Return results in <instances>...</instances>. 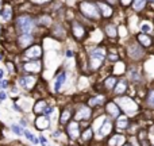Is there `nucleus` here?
Returning <instances> with one entry per match:
<instances>
[{"instance_id": "1", "label": "nucleus", "mask_w": 154, "mask_h": 146, "mask_svg": "<svg viewBox=\"0 0 154 146\" xmlns=\"http://www.w3.org/2000/svg\"><path fill=\"white\" fill-rule=\"evenodd\" d=\"M114 101L118 104L120 111L127 115L128 118H134V116H137V115H139V112H141L139 104L137 103L131 96H126V95L116 96V98L114 99Z\"/></svg>"}, {"instance_id": "2", "label": "nucleus", "mask_w": 154, "mask_h": 146, "mask_svg": "<svg viewBox=\"0 0 154 146\" xmlns=\"http://www.w3.org/2000/svg\"><path fill=\"white\" fill-rule=\"evenodd\" d=\"M107 57V49L103 45L100 46H95L92 50L88 53V67H89L91 72H96L101 68L104 60Z\"/></svg>"}, {"instance_id": "3", "label": "nucleus", "mask_w": 154, "mask_h": 146, "mask_svg": "<svg viewBox=\"0 0 154 146\" xmlns=\"http://www.w3.org/2000/svg\"><path fill=\"white\" fill-rule=\"evenodd\" d=\"M79 11L81 15H84L88 20H99L101 19V14L99 10L96 2H91V0H84V2H80L79 4Z\"/></svg>"}, {"instance_id": "4", "label": "nucleus", "mask_w": 154, "mask_h": 146, "mask_svg": "<svg viewBox=\"0 0 154 146\" xmlns=\"http://www.w3.org/2000/svg\"><path fill=\"white\" fill-rule=\"evenodd\" d=\"M126 53H127V57L133 62H139L145 57V48L137 39L130 41L127 48H126Z\"/></svg>"}, {"instance_id": "5", "label": "nucleus", "mask_w": 154, "mask_h": 146, "mask_svg": "<svg viewBox=\"0 0 154 146\" xmlns=\"http://www.w3.org/2000/svg\"><path fill=\"white\" fill-rule=\"evenodd\" d=\"M35 27V20L29 15H20L16 19V29L20 34H32Z\"/></svg>"}, {"instance_id": "6", "label": "nucleus", "mask_w": 154, "mask_h": 146, "mask_svg": "<svg viewBox=\"0 0 154 146\" xmlns=\"http://www.w3.org/2000/svg\"><path fill=\"white\" fill-rule=\"evenodd\" d=\"M91 116H92V107H89L88 104H80L76 107L75 112H73V119L77 122L89 120Z\"/></svg>"}, {"instance_id": "7", "label": "nucleus", "mask_w": 154, "mask_h": 146, "mask_svg": "<svg viewBox=\"0 0 154 146\" xmlns=\"http://www.w3.org/2000/svg\"><path fill=\"white\" fill-rule=\"evenodd\" d=\"M66 127H65V133H66V135L69 137L72 141H77V139H80V135H81V127H80V122H77V120H69V122L66 123Z\"/></svg>"}, {"instance_id": "8", "label": "nucleus", "mask_w": 154, "mask_h": 146, "mask_svg": "<svg viewBox=\"0 0 154 146\" xmlns=\"http://www.w3.org/2000/svg\"><path fill=\"white\" fill-rule=\"evenodd\" d=\"M70 33H72L73 38L79 42L84 41L87 38V27L81 23V22H77V20H73L72 22V26H70Z\"/></svg>"}, {"instance_id": "9", "label": "nucleus", "mask_w": 154, "mask_h": 146, "mask_svg": "<svg viewBox=\"0 0 154 146\" xmlns=\"http://www.w3.org/2000/svg\"><path fill=\"white\" fill-rule=\"evenodd\" d=\"M42 57V48L38 43H32L23 51V58L27 61H32V60H39Z\"/></svg>"}, {"instance_id": "10", "label": "nucleus", "mask_w": 154, "mask_h": 146, "mask_svg": "<svg viewBox=\"0 0 154 146\" xmlns=\"http://www.w3.org/2000/svg\"><path fill=\"white\" fill-rule=\"evenodd\" d=\"M19 85L26 91L34 89V87L37 85V77L34 74H26V76H20L18 80Z\"/></svg>"}, {"instance_id": "11", "label": "nucleus", "mask_w": 154, "mask_h": 146, "mask_svg": "<svg viewBox=\"0 0 154 146\" xmlns=\"http://www.w3.org/2000/svg\"><path fill=\"white\" fill-rule=\"evenodd\" d=\"M23 70L27 73L37 74L42 70V64L39 60H32V61H27L23 64Z\"/></svg>"}, {"instance_id": "12", "label": "nucleus", "mask_w": 154, "mask_h": 146, "mask_svg": "<svg viewBox=\"0 0 154 146\" xmlns=\"http://www.w3.org/2000/svg\"><path fill=\"white\" fill-rule=\"evenodd\" d=\"M96 4H97L99 10H100L101 18L108 19V18H111V16L114 15V7H112L111 4H108V3H106V2H100V0H97Z\"/></svg>"}, {"instance_id": "13", "label": "nucleus", "mask_w": 154, "mask_h": 146, "mask_svg": "<svg viewBox=\"0 0 154 146\" xmlns=\"http://www.w3.org/2000/svg\"><path fill=\"white\" fill-rule=\"evenodd\" d=\"M115 129L118 131H123L130 129V118L126 114H120L119 116L116 118V122H115Z\"/></svg>"}, {"instance_id": "14", "label": "nucleus", "mask_w": 154, "mask_h": 146, "mask_svg": "<svg viewBox=\"0 0 154 146\" xmlns=\"http://www.w3.org/2000/svg\"><path fill=\"white\" fill-rule=\"evenodd\" d=\"M126 142H127V138L125 134H112L107 141V146H123Z\"/></svg>"}, {"instance_id": "15", "label": "nucleus", "mask_w": 154, "mask_h": 146, "mask_svg": "<svg viewBox=\"0 0 154 146\" xmlns=\"http://www.w3.org/2000/svg\"><path fill=\"white\" fill-rule=\"evenodd\" d=\"M106 114L109 118H118L120 115V108L114 100L106 101Z\"/></svg>"}, {"instance_id": "16", "label": "nucleus", "mask_w": 154, "mask_h": 146, "mask_svg": "<svg viewBox=\"0 0 154 146\" xmlns=\"http://www.w3.org/2000/svg\"><path fill=\"white\" fill-rule=\"evenodd\" d=\"M34 43V37L32 34H19L18 35V46L20 49H27Z\"/></svg>"}, {"instance_id": "17", "label": "nucleus", "mask_w": 154, "mask_h": 146, "mask_svg": "<svg viewBox=\"0 0 154 146\" xmlns=\"http://www.w3.org/2000/svg\"><path fill=\"white\" fill-rule=\"evenodd\" d=\"M114 127L115 126H114V123H112V120L111 119H106L104 120V123L101 125V127L99 129L97 134H100L101 138H103V137H108V135H111Z\"/></svg>"}, {"instance_id": "18", "label": "nucleus", "mask_w": 154, "mask_h": 146, "mask_svg": "<svg viewBox=\"0 0 154 146\" xmlns=\"http://www.w3.org/2000/svg\"><path fill=\"white\" fill-rule=\"evenodd\" d=\"M34 126L38 129V130H46V129L50 127V120H49V116L46 115H38L37 119L34 122Z\"/></svg>"}, {"instance_id": "19", "label": "nucleus", "mask_w": 154, "mask_h": 146, "mask_svg": "<svg viewBox=\"0 0 154 146\" xmlns=\"http://www.w3.org/2000/svg\"><path fill=\"white\" fill-rule=\"evenodd\" d=\"M137 41H138L145 49H149L153 46V38L150 37L147 33H139V34L137 35Z\"/></svg>"}, {"instance_id": "20", "label": "nucleus", "mask_w": 154, "mask_h": 146, "mask_svg": "<svg viewBox=\"0 0 154 146\" xmlns=\"http://www.w3.org/2000/svg\"><path fill=\"white\" fill-rule=\"evenodd\" d=\"M127 89H128L127 80L120 79V80H118V82H116V85H115V88H114V91H112V92H114L116 96H120V95H125Z\"/></svg>"}, {"instance_id": "21", "label": "nucleus", "mask_w": 154, "mask_h": 146, "mask_svg": "<svg viewBox=\"0 0 154 146\" xmlns=\"http://www.w3.org/2000/svg\"><path fill=\"white\" fill-rule=\"evenodd\" d=\"M112 74L114 76H122V74H125L127 72V67H126V64L123 61H116L114 64V67H112Z\"/></svg>"}, {"instance_id": "22", "label": "nucleus", "mask_w": 154, "mask_h": 146, "mask_svg": "<svg viewBox=\"0 0 154 146\" xmlns=\"http://www.w3.org/2000/svg\"><path fill=\"white\" fill-rule=\"evenodd\" d=\"M103 104H106V96H104L103 93L92 96V98H89V100H88V106L89 107H97V106H103Z\"/></svg>"}, {"instance_id": "23", "label": "nucleus", "mask_w": 154, "mask_h": 146, "mask_svg": "<svg viewBox=\"0 0 154 146\" xmlns=\"http://www.w3.org/2000/svg\"><path fill=\"white\" fill-rule=\"evenodd\" d=\"M66 81V72H61L56 76V80H54V91L56 92H60L62 88V85Z\"/></svg>"}, {"instance_id": "24", "label": "nucleus", "mask_w": 154, "mask_h": 146, "mask_svg": "<svg viewBox=\"0 0 154 146\" xmlns=\"http://www.w3.org/2000/svg\"><path fill=\"white\" fill-rule=\"evenodd\" d=\"M93 135H95L93 129L91 127V126H88V127H85L84 130H81V135H80V138H81L82 142H91L93 139Z\"/></svg>"}, {"instance_id": "25", "label": "nucleus", "mask_w": 154, "mask_h": 146, "mask_svg": "<svg viewBox=\"0 0 154 146\" xmlns=\"http://www.w3.org/2000/svg\"><path fill=\"white\" fill-rule=\"evenodd\" d=\"M46 107H48V101H46L45 99H41V100H38L37 103L34 104V107H32V112H34L35 115H42L43 112H45Z\"/></svg>"}, {"instance_id": "26", "label": "nucleus", "mask_w": 154, "mask_h": 146, "mask_svg": "<svg viewBox=\"0 0 154 146\" xmlns=\"http://www.w3.org/2000/svg\"><path fill=\"white\" fill-rule=\"evenodd\" d=\"M116 82H118L116 76H108V77H106V79H104L103 87H104V89H107V91H109V92H111V91H114Z\"/></svg>"}, {"instance_id": "27", "label": "nucleus", "mask_w": 154, "mask_h": 146, "mask_svg": "<svg viewBox=\"0 0 154 146\" xmlns=\"http://www.w3.org/2000/svg\"><path fill=\"white\" fill-rule=\"evenodd\" d=\"M138 138H137V141H138L139 146H152L150 145V141H149V133H147L146 130H141L138 131Z\"/></svg>"}, {"instance_id": "28", "label": "nucleus", "mask_w": 154, "mask_h": 146, "mask_svg": "<svg viewBox=\"0 0 154 146\" xmlns=\"http://www.w3.org/2000/svg\"><path fill=\"white\" fill-rule=\"evenodd\" d=\"M104 33H106V35L108 38H111V39L118 37V29H116V26L112 23H107L106 26H104Z\"/></svg>"}, {"instance_id": "29", "label": "nucleus", "mask_w": 154, "mask_h": 146, "mask_svg": "<svg viewBox=\"0 0 154 146\" xmlns=\"http://www.w3.org/2000/svg\"><path fill=\"white\" fill-rule=\"evenodd\" d=\"M72 118H73V110L68 107V108H65L62 111L61 116H60V123L61 125H66L69 120H72Z\"/></svg>"}, {"instance_id": "30", "label": "nucleus", "mask_w": 154, "mask_h": 146, "mask_svg": "<svg viewBox=\"0 0 154 146\" xmlns=\"http://www.w3.org/2000/svg\"><path fill=\"white\" fill-rule=\"evenodd\" d=\"M35 22H37V24H39V26H50V24L53 23V19H51V16H49L48 14H43V15L38 16V18L35 19Z\"/></svg>"}, {"instance_id": "31", "label": "nucleus", "mask_w": 154, "mask_h": 146, "mask_svg": "<svg viewBox=\"0 0 154 146\" xmlns=\"http://www.w3.org/2000/svg\"><path fill=\"white\" fill-rule=\"evenodd\" d=\"M0 15H2V18L4 19V20H10V19L12 18V7H11L10 4H4L2 11H0Z\"/></svg>"}, {"instance_id": "32", "label": "nucleus", "mask_w": 154, "mask_h": 146, "mask_svg": "<svg viewBox=\"0 0 154 146\" xmlns=\"http://www.w3.org/2000/svg\"><path fill=\"white\" fill-rule=\"evenodd\" d=\"M128 74H130V80L133 82H141L142 81V73L139 69L131 68V69L128 70Z\"/></svg>"}, {"instance_id": "33", "label": "nucleus", "mask_w": 154, "mask_h": 146, "mask_svg": "<svg viewBox=\"0 0 154 146\" xmlns=\"http://www.w3.org/2000/svg\"><path fill=\"white\" fill-rule=\"evenodd\" d=\"M131 5H133L134 11H137V12H141V11H143L145 8H146L147 0H133Z\"/></svg>"}, {"instance_id": "34", "label": "nucleus", "mask_w": 154, "mask_h": 146, "mask_svg": "<svg viewBox=\"0 0 154 146\" xmlns=\"http://www.w3.org/2000/svg\"><path fill=\"white\" fill-rule=\"evenodd\" d=\"M146 104L149 108L154 110V88H150L147 91V96H146Z\"/></svg>"}, {"instance_id": "35", "label": "nucleus", "mask_w": 154, "mask_h": 146, "mask_svg": "<svg viewBox=\"0 0 154 146\" xmlns=\"http://www.w3.org/2000/svg\"><path fill=\"white\" fill-rule=\"evenodd\" d=\"M53 34H54V37H57V38H64V35H66V31H65L62 24H56V27H54V30H53Z\"/></svg>"}, {"instance_id": "36", "label": "nucleus", "mask_w": 154, "mask_h": 146, "mask_svg": "<svg viewBox=\"0 0 154 146\" xmlns=\"http://www.w3.org/2000/svg\"><path fill=\"white\" fill-rule=\"evenodd\" d=\"M106 119H107L106 115H100L99 118H96L95 122H93V127H92V129H95L96 131H99V129L101 127V125L104 123V120H106Z\"/></svg>"}, {"instance_id": "37", "label": "nucleus", "mask_w": 154, "mask_h": 146, "mask_svg": "<svg viewBox=\"0 0 154 146\" xmlns=\"http://www.w3.org/2000/svg\"><path fill=\"white\" fill-rule=\"evenodd\" d=\"M139 29H141L142 33H147V34L153 31V26L149 23V22H142L141 26H139Z\"/></svg>"}, {"instance_id": "38", "label": "nucleus", "mask_w": 154, "mask_h": 146, "mask_svg": "<svg viewBox=\"0 0 154 146\" xmlns=\"http://www.w3.org/2000/svg\"><path fill=\"white\" fill-rule=\"evenodd\" d=\"M24 135H26V138L29 139L30 142H32V144H34V145L39 144V139H38V138H35V137L31 134V131H29V130H24Z\"/></svg>"}, {"instance_id": "39", "label": "nucleus", "mask_w": 154, "mask_h": 146, "mask_svg": "<svg viewBox=\"0 0 154 146\" xmlns=\"http://www.w3.org/2000/svg\"><path fill=\"white\" fill-rule=\"evenodd\" d=\"M107 57H108V60L109 61H112V62L119 61V56H118V53H115V51H109Z\"/></svg>"}, {"instance_id": "40", "label": "nucleus", "mask_w": 154, "mask_h": 146, "mask_svg": "<svg viewBox=\"0 0 154 146\" xmlns=\"http://www.w3.org/2000/svg\"><path fill=\"white\" fill-rule=\"evenodd\" d=\"M51 0H31L32 5H43V4H49Z\"/></svg>"}, {"instance_id": "41", "label": "nucleus", "mask_w": 154, "mask_h": 146, "mask_svg": "<svg viewBox=\"0 0 154 146\" xmlns=\"http://www.w3.org/2000/svg\"><path fill=\"white\" fill-rule=\"evenodd\" d=\"M119 3L123 5V7H128V5H131L133 0H119Z\"/></svg>"}, {"instance_id": "42", "label": "nucleus", "mask_w": 154, "mask_h": 146, "mask_svg": "<svg viewBox=\"0 0 154 146\" xmlns=\"http://www.w3.org/2000/svg\"><path fill=\"white\" fill-rule=\"evenodd\" d=\"M7 68H8V70H10V72H15V65H14L12 62L7 61Z\"/></svg>"}, {"instance_id": "43", "label": "nucleus", "mask_w": 154, "mask_h": 146, "mask_svg": "<svg viewBox=\"0 0 154 146\" xmlns=\"http://www.w3.org/2000/svg\"><path fill=\"white\" fill-rule=\"evenodd\" d=\"M39 144L42 145V146H46V145H48V139H46L43 135H41L39 137Z\"/></svg>"}, {"instance_id": "44", "label": "nucleus", "mask_w": 154, "mask_h": 146, "mask_svg": "<svg viewBox=\"0 0 154 146\" xmlns=\"http://www.w3.org/2000/svg\"><path fill=\"white\" fill-rule=\"evenodd\" d=\"M12 131L16 134V135H20V134H22L20 133V129H19L18 126H12Z\"/></svg>"}, {"instance_id": "45", "label": "nucleus", "mask_w": 154, "mask_h": 146, "mask_svg": "<svg viewBox=\"0 0 154 146\" xmlns=\"http://www.w3.org/2000/svg\"><path fill=\"white\" fill-rule=\"evenodd\" d=\"M106 3H108V4H111L114 7V5L119 4V0H106Z\"/></svg>"}, {"instance_id": "46", "label": "nucleus", "mask_w": 154, "mask_h": 146, "mask_svg": "<svg viewBox=\"0 0 154 146\" xmlns=\"http://www.w3.org/2000/svg\"><path fill=\"white\" fill-rule=\"evenodd\" d=\"M5 99H7V95H5V92H4V91H0V101L5 100Z\"/></svg>"}, {"instance_id": "47", "label": "nucleus", "mask_w": 154, "mask_h": 146, "mask_svg": "<svg viewBox=\"0 0 154 146\" xmlns=\"http://www.w3.org/2000/svg\"><path fill=\"white\" fill-rule=\"evenodd\" d=\"M19 126H22V127H26V126H27L26 120H23V119H22V120H20V122H19Z\"/></svg>"}, {"instance_id": "48", "label": "nucleus", "mask_w": 154, "mask_h": 146, "mask_svg": "<svg viewBox=\"0 0 154 146\" xmlns=\"http://www.w3.org/2000/svg\"><path fill=\"white\" fill-rule=\"evenodd\" d=\"M72 56H73V51H72V50H68V51H66V57L72 58Z\"/></svg>"}, {"instance_id": "49", "label": "nucleus", "mask_w": 154, "mask_h": 146, "mask_svg": "<svg viewBox=\"0 0 154 146\" xmlns=\"http://www.w3.org/2000/svg\"><path fill=\"white\" fill-rule=\"evenodd\" d=\"M3 74H4V72H3V70L0 69V79H2V77H3Z\"/></svg>"}, {"instance_id": "50", "label": "nucleus", "mask_w": 154, "mask_h": 146, "mask_svg": "<svg viewBox=\"0 0 154 146\" xmlns=\"http://www.w3.org/2000/svg\"><path fill=\"white\" fill-rule=\"evenodd\" d=\"M123 146H131V145H130V144H127V142H126V144L123 145Z\"/></svg>"}, {"instance_id": "51", "label": "nucleus", "mask_w": 154, "mask_h": 146, "mask_svg": "<svg viewBox=\"0 0 154 146\" xmlns=\"http://www.w3.org/2000/svg\"><path fill=\"white\" fill-rule=\"evenodd\" d=\"M0 60H3V54L2 53H0Z\"/></svg>"}, {"instance_id": "52", "label": "nucleus", "mask_w": 154, "mask_h": 146, "mask_svg": "<svg viewBox=\"0 0 154 146\" xmlns=\"http://www.w3.org/2000/svg\"><path fill=\"white\" fill-rule=\"evenodd\" d=\"M0 137H2V126H0Z\"/></svg>"}, {"instance_id": "53", "label": "nucleus", "mask_w": 154, "mask_h": 146, "mask_svg": "<svg viewBox=\"0 0 154 146\" xmlns=\"http://www.w3.org/2000/svg\"><path fill=\"white\" fill-rule=\"evenodd\" d=\"M150 2H154V0H150Z\"/></svg>"}]
</instances>
